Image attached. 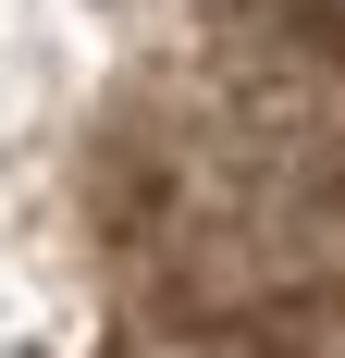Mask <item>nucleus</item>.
<instances>
[{
	"mask_svg": "<svg viewBox=\"0 0 345 358\" xmlns=\"http://www.w3.org/2000/svg\"><path fill=\"white\" fill-rule=\"evenodd\" d=\"M99 248L172 334L345 296V74L272 37L198 87L124 99L99 136Z\"/></svg>",
	"mask_w": 345,
	"mask_h": 358,
	"instance_id": "1",
	"label": "nucleus"
},
{
	"mask_svg": "<svg viewBox=\"0 0 345 358\" xmlns=\"http://www.w3.org/2000/svg\"><path fill=\"white\" fill-rule=\"evenodd\" d=\"M259 13H272L284 50H309V62H333V74H345V0H259Z\"/></svg>",
	"mask_w": 345,
	"mask_h": 358,
	"instance_id": "2",
	"label": "nucleus"
}]
</instances>
